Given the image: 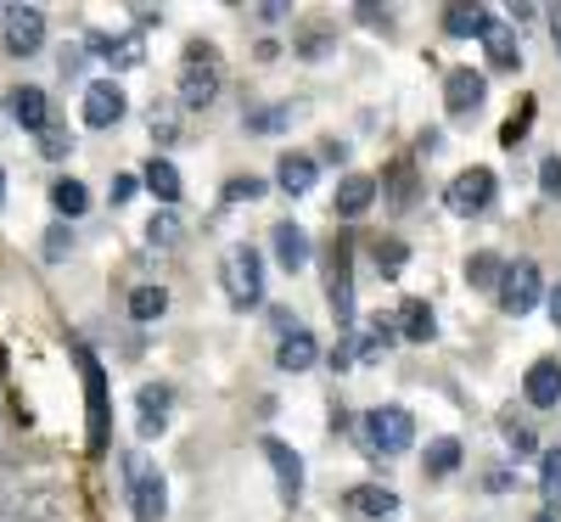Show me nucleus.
Returning a JSON list of instances; mask_svg holds the SVG:
<instances>
[{
    "label": "nucleus",
    "mask_w": 561,
    "mask_h": 522,
    "mask_svg": "<svg viewBox=\"0 0 561 522\" xmlns=\"http://www.w3.org/2000/svg\"><path fill=\"white\" fill-rule=\"evenodd\" d=\"M264 461L275 466V484H280V500L287 506H298L304 500V461L280 444V439H264Z\"/></svg>",
    "instance_id": "obj_10"
},
{
    "label": "nucleus",
    "mask_w": 561,
    "mask_h": 522,
    "mask_svg": "<svg viewBox=\"0 0 561 522\" xmlns=\"http://www.w3.org/2000/svg\"><path fill=\"white\" fill-rule=\"evenodd\" d=\"M539 495H545L550 511H561V450H550V455L539 461Z\"/></svg>",
    "instance_id": "obj_29"
},
{
    "label": "nucleus",
    "mask_w": 561,
    "mask_h": 522,
    "mask_svg": "<svg viewBox=\"0 0 561 522\" xmlns=\"http://www.w3.org/2000/svg\"><path fill=\"white\" fill-rule=\"evenodd\" d=\"M370 203H377V180H370V174H343L337 180V203H332L337 219H359Z\"/></svg>",
    "instance_id": "obj_16"
},
{
    "label": "nucleus",
    "mask_w": 561,
    "mask_h": 522,
    "mask_svg": "<svg viewBox=\"0 0 561 522\" xmlns=\"http://www.w3.org/2000/svg\"><path fill=\"white\" fill-rule=\"evenodd\" d=\"M388 203H393L399 214L415 203V169H410V163H393V174H388Z\"/></svg>",
    "instance_id": "obj_30"
},
{
    "label": "nucleus",
    "mask_w": 561,
    "mask_h": 522,
    "mask_svg": "<svg viewBox=\"0 0 561 522\" xmlns=\"http://www.w3.org/2000/svg\"><path fill=\"white\" fill-rule=\"evenodd\" d=\"M421 466H427V478H449V472L460 466V439H433L427 455H421Z\"/></svg>",
    "instance_id": "obj_24"
},
{
    "label": "nucleus",
    "mask_w": 561,
    "mask_h": 522,
    "mask_svg": "<svg viewBox=\"0 0 561 522\" xmlns=\"http://www.w3.org/2000/svg\"><path fill=\"white\" fill-rule=\"evenodd\" d=\"M511 489V472H489V495H505Z\"/></svg>",
    "instance_id": "obj_46"
},
{
    "label": "nucleus",
    "mask_w": 561,
    "mask_h": 522,
    "mask_svg": "<svg viewBox=\"0 0 561 522\" xmlns=\"http://www.w3.org/2000/svg\"><path fill=\"white\" fill-rule=\"evenodd\" d=\"M84 383H90V421H96V444H102L107 405H102V371H96V360H84Z\"/></svg>",
    "instance_id": "obj_32"
},
{
    "label": "nucleus",
    "mask_w": 561,
    "mask_h": 522,
    "mask_svg": "<svg viewBox=\"0 0 561 522\" xmlns=\"http://www.w3.org/2000/svg\"><path fill=\"white\" fill-rule=\"evenodd\" d=\"M0 208H7V169H0Z\"/></svg>",
    "instance_id": "obj_49"
},
{
    "label": "nucleus",
    "mask_w": 561,
    "mask_h": 522,
    "mask_svg": "<svg viewBox=\"0 0 561 522\" xmlns=\"http://www.w3.org/2000/svg\"><path fill=\"white\" fill-rule=\"evenodd\" d=\"M12 118H18L28 135H45V129H51V102H45L39 84H18V90H12Z\"/></svg>",
    "instance_id": "obj_13"
},
{
    "label": "nucleus",
    "mask_w": 561,
    "mask_h": 522,
    "mask_svg": "<svg viewBox=\"0 0 561 522\" xmlns=\"http://www.w3.org/2000/svg\"><path fill=\"white\" fill-rule=\"evenodd\" d=\"M410 439H415V421H410L404 405H377V410L365 416V444L377 450V455H404Z\"/></svg>",
    "instance_id": "obj_5"
},
{
    "label": "nucleus",
    "mask_w": 561,
    "mask_h": 522,
    "mask_svg": "<svg viewBox=\"0 0 561 522\" xmlns=\"http://www.w3.org/2000/svg\"><path fill=\"white\" fill-rule=\"evenodd\" d=\"M140 180H147V192H152L158 203H180V192H185V185H180V169H174L169 158H152Z\"/></svg>",
    "instance_id": "obj_22"
},
{
    "label": "nucleus",
    "mask_w": 561,
    "mask_h": 522,
    "mask_svg": "<svg viewBox=\"0 0 561 522\" xmlns=\"http://www.w3.org/2000/svg\"><path fill=\"white\" fill-rule=\"evenodd\" d=\"M259 192H264V180H253V174H248V180H230V185H225V197H230V203H242V197L253 203Z\"/></svg>",
    "instance_id": "obj_42"
},
{
    "label": "nucleus",
    "mask_w": 561,
    "mask_h": 522,
    "mask_svg": "<svg viewBox=\"0 0 561 522\" xmlns=\"http://www.w3.org/2000/svg\"><path fill=\"white\" fill-rule=\"evenodd\" d=\"M298 52H304V57H320V52H325V29H309V39L298 45Z\"/></svg>",
    "instance_id": "obj_43"
},
{
    "label": "nucleus",
    "mask_w": 561,
    "mask_h": 522,
    "mask_svg": "<svg viewBox=\"0 0 561 522\" xmlns=\"http://www.w3.org/2000/svg\"><path fill=\"white\" fill-rule=\"evenodd\" d=\"M433 331H438V320H433V309H427V304H421V298H410V304H404V338H410V343H427V338H433Z\"/></svg>",
    "instance_id": "obj_27"
},
{
    "label": "nucleus",
    "mask_w": 561,
    "mask_h": 522,
    "mask_svg": "<svg viewBox=\"0 0 561 522\" xmlns=\"http://www.w3.org/2000/svg\"><path fill=\"white\" fill-rule=\"evenodd\" d=\"M489 203H494V174L489 169H466V174H455L449 180V192H444V208L449 214H489Z\"/></svg>",
    "instance_id": "obj_6"
},
{
    "label": "nucleus",
    "mask_w": 561,
    "mask_h": 522,
    "mask_svg": "<svg viewBox=\"0 0 561 522\" xmlns=\"http://www.w3.org/2000/svg\"><path fill=\"white\" fill-rule=\"evenodd\" d=\"M314 180H320V163L309 158V152H287L275 163V185L287 197H304V192H314Z\"/></svg>",
    "instance_id": "obj_14"
},
{
    "label": "nucleus",
    "mask_w": 561,
    "mask_h": 522,
    "mask_svg": "<svg viewBox=\"0 0 561 522\" xmlns=\"http://www.w3.org/2000/svg\"><path fill=\"white\" fill-rule=\"evenodd\" d=\"M523 394H528V405H539V410L561 405V360H534L528 376H523Z\"/></svg>",
    "instance_id": "obj_12"
},
{
    "label": "nucleus",
    "mask_w": 561,
    "mask_h": 522,
    "mask_svg": "<svg viewBox=\"0 0 561 522\" xmlns=\"http://www.w3.org/2000/svg\"><path fill=\"white\" fill-rule=\"evenodd\" d=\"M539 192L545 197H561V158H545L539 163Z\"/></svg>",
    "instance_id": "obj_39"
},
{
    "label": "nucleus",
    "mask_w": 561,
    "mask_h": 522,
    "mask_svg": "<svg viewBox=\"0 0 561 522\" xmlns=\"http://www.w3.org/2000/svg\"><path fill=\"white\" fill-rule=\"evenodd\" d=\"M287 118H293V107H287V102H275V107L248 113V129H253V135H275V129H287Z\"/></svg>",
    "instance_id": "obj_33"
},
{
    "label": "nucleus",
    "mask_w": 561,
    "mask_h": 522,
    "mask_svg": "<svg viewBox=\"0 0 561 522\" xmlns=\"http://www.w3.org/2000/svg\"><path fill=\"white\" fill-rule=\"evenodd\" d=\"M270 248H275L280 270H304V264H309V230L293 225V219H280V225L270 230Z\"/></svg>",
    "instance_id": "obj_15"
},
{
    "label": "nucleus",
    "mask_w": 561,
    "mask_h": 522,
    "mask_svg": "<svg viewBox=\"0 0 561 522\" xmlns=\"http://www.w3.org/2000/svg\"><path fill=\"white\" fill-rule=\"evenodd\" d=\"M124 113H129L124 84L118 79H90V90H84V124L90 129H113Z\"/></svg>",
    "instance_id": "obj_7"
},
{
    "label": "nucleus",
    "mask_w": 561,
    "mask_h": 522,
    "mask_svg": "<svg viewBox=\"0 0 561 522\" xmlns=\"http://www.w3.org/2000/svg\"><path fill=\"white\" fill-rule=\"evenodd\" d=\"M500 259L494 253H472V259H466V281H472V287H500Z\"/></svg>",
    "instance_id": "obj_31"
},
{
    "label": "nucleus",
    "mask_w": 561,
    "mask_h": 522,
    "mask_svg": "<svg viewBox=\"0 0 561 522\" xmlns=\"http://www.w3.org/2000/svg\"><path fill=\"white\" fill-rule=\"evenodd\" d=\"M90 52L113 68H135L140 63V34H90Z\"/></svg>",
    "instance_id": "obj_20"
},
{
    "label": "nucleus",
    "mask_w": 561,
    "mask_h": 522,
    "mask_svg": "<svg viewBox=\"0 0 561 522\" xmlns=\"http://www.w3.org/2000/svg\"><path fill=\"white\" fill-rule=\"evenodd\" d=\"M314 360H320V343H314V331H304V326H293L287 338H280V349H275L280 371H309Z\"/></svg>",
    "instance_id": "obj_18"
},
{
    "label": "nucleus",
    "mask_w": 561,
    "mask_h": 522,
    "mask_svg": "<svg viewBox=\"0 0 561 522\" xmlns=\"http://www.w3.org/2000/svg\"><path fill=\"white\" fill-rule=\"evenodd\" d=\"M505 444H511V455H517V461H534L539 455V433H528V427H511Z\"/></svg>",
    "instance_id": "obj_37"
},
{
    "label": "nucleus",
    "mask_w": 561,
    "mask_h": 522,
    "mask_svg": "<svg viewBox=\"0 0 561 522\" xmlns=\"http://www.w3.org/2000/svg\"><path fill=\"white\" fill-rule=\"evenodd\" d=\"M550 39H556V52H561V7L550 12Z\"/></svg>",
    "instance_id": "obj_47"
},
{
    "label": "nucleus",
    "mask_w": 561,
    "mask_h": 522,
    "mask_svg": "<svg viewBox=\"0 0 561 522\" xmlns=\"http://www.w3.org/2000/svg\"><path fill=\"white\" fill-rule=\"evenodd\" d=\"M135 405H140V439H158L163 421H169V410H174V394H169L163 383H147Z\"/></svg>",
    "instance_id": "obj_17"
},
{
    "label": "nucleus",
    "mask_w": 561,
    "mask_h": 522,
    "mask_svg": "<svg viewBox=\"0 0 561 522\" xmlns=\"http://www.w3.org/2000/svg\"><path fill=\"white\" fill-rule=\"evenodd\" d=\"M528 118H534V102H528L517 118H511V124L500 129V140H505V147H517V140H528Z\"/></svg>",
    "instance_id": "obj_40"
},
{
    "label": "nucleus",
    "mask_w": 561,
    "mask_h": 522,
    "mask_svg": "<svg viewBox=\"0 0 561 522\" xmlns=\"http://www.w3.org/2000/svg\"><path fill=\"white\" fill-rule=\"evenodd\" d=\"M404 259H410V248H404V242H382V248H377V270H382L388 281L404 270Z\"/></svg>",
    "instance_id": "obj_36"
},
{
    "label": "nucleus",
    "mask_w": 561,
    "mask_h": 522,
    "mask_svg": "<svg viewBox=\"0 0 561 522\" xmlns=\"http://www.w3.org/2000/svg\"><path fill=\"white\" fill-rule=\"evenodd\" d=\"M494 293H500V309H505V315H517V320L534 315V309L545 304L539 264H534V259H511V264L500 270V287H494Z\"/></svg>",
    "instance_id": "obj_4"
},
{
    "label": "nucleus",
    "mask_w": 561,
    "mask_h": 522,
    "mask_svg": "<svg viewBox=\"0 0 561 522\" xmlns=\"http://www.w3.org/2000/svg\"><path fill=\"white\" fill-rule=\"evenodd\" d=\"M68 248H73V230H68V225H51V230H45V259H51V264H57Z\"/></svg>",
    "instance_id": "obj_38"
},
{
    "label": "nucleus",
    "mask_w": 561,
    "mask_h": 522,
    "mask_svg": "<svg viewBox=\"0 0 561 522\" xmlns=\"http://www.w3.org/2000/svg\"><path fill=\"white\" fill-rule=\"evenodd\" d=\"M348 365H354V343H337L332 349V371H348Z\"/></svg>",
    "instance_id": "obj_44"
},
{
    "label": "nucleus",
    "mask_w": 561,
    "mask_h": 522,
    "mask_svg": "<svg viewBox=\"0 0 561 522\" xmlns=\"http://www.w3.org/2000/svg\"><path fill=\"white\" fill-rule=\"evenodd\" d=\"M325 304H332L337 326H354V275H348V253H332V264H325Z\"/></svg>",
    "instance_id": "obj_11"
},
{
    "label": "nucleus",
    "mask_w": 561,
    "mask_h": 522,
    "mask_svg": "<svg viewBox=\"0 0 561 522\" xmlns=\"http://www.w3.org/2000/svg\"><path fill=\"white\" fill-rule=\"evenodd\" d=\"M124 472H129L135 522H163V511H169V484H163V472H158L147 455H124Z\"/></svg>",
    "instance_id": "obj_3"
},
{
    "label": "nucleus",
    "mask_w": 561,
    "mask_h": 522,
    "mask_svg": "<svg viewBox=\"0 0 561 522\" xmlns=\"http://www.w3.org/2000/svg\"><path fill=\"white\" fill-rule=\"evenodd\" d=\"M39 45H45V12L39 7H7V52L34 57Z\"/></svg>",
    "instance_id": "obj_8"
},
{
    "label": "nucleus",
    "mask_w": 561,
    "mask_h": 522,
    "mask_svg": "<svg viewBox=\"0 0 561 522\" xmlns=\"http://www.w3.org/2000/svg\"><path fill=\"white\" fill-rule=\"evenodd\" d=\"M51 203H57L62 219H79V214L90 208V192H84L79 180H57V185H51Z\"/></svg>",
    "instance_id": "obj_25"
},
{
    "label": "nucleus",
    "mask_w": 561,
    "mask_h": 522,
    "mask_svg": "<svg viewBox=\"0 0 561 522\" xmlns=\"http://www.w3.org/2000/svg\"><path fill=\"white\" fill-rule=\"evenodd\" d=\"M219 79H225V63L214 45H185V63H180V102L203 113L219 102Z\"/></svg>",
    "instance_id": "obj_1"
},
{
    "label": "nucleus",
    "mask_w": 561,
    "mask_h": 522,
    "mask_svg": "<svg viewBox=\"0 0 561 522\" xmlns=\"http://www.w3.org/2000/svg\"><path fill=\"white\" fill-rule=\"evenodd\" d=\"M219 287L237 309H259L264 304V259H259V248H248V242L230 248L219 259Z\"/></svg>",
    "instance_id": "obj_2"
},
{
    "label": "nucleus",
    "mask_w": 561,
    "mask_h": 522,
    "mask_svg": "<svg viewBox=\"0 0 561 522\" xmlns=\"http://www.w3.org/2000/svg\"><path fill=\"white\" fill-rule=\"evenodd\" d=\"M135 197V180H113V203H129Z\"/></svg>",
    "instance_id": "obj_45"
},
{
    "label": "nucleus",
    "mask_w": 561,
    "mask_h": 522,
    "mask_svg": "<svg viewBox=\"0 0 561 522\" xmlns=\"http://www.w3.org/2000/svg\"><path fill=\"white\" fill-rule=\"evenodd\" d=\"M39 147H45V158H68V152H73V135L45 129V135H39Z\"/></svg>",
    "instance_id": "obj_41"
},
{
    "label": "nucleus",
    "mask_w": 561,
    "mask_h": 522,
    "mask_svg": "<svg viewBox=\"0 0 561 522\" xmlns=\"http://www.w3.org/2000/svg\"><path fill=\"white\" fill-rule=\"evenodd\" d=\"M483 52H489V68H500V73H517V63H523V45H517V34H511L505 23L483 29Z\"/></svg>",
    "instance_id": "obj_19"
},
{
    "label": "nucleus",
    "mask_w": 561,
    "mask_h": 522,
    "mask_svg": "<svg viewBox=\"0 0 561 522\" xmlns=\"http://www.w3.org/2000/svg\"><path fill=\"white\" fill-rule=\"evenodd\" d=\"M388 349H393V326L388 320H370L359 338H354V360H365V365H377Z\"/></svg>",
    "instance_id": "obj_23"
},
{
    "label": "nucleus",
    "mask_w": 561,
    "mask_h": 522,
    "mask_svg": "<svg viewBox=\"0 0 561 522\" xmlns=\"http://www.w3.org/2000/svg\"><path fill=\"white\" fill-rule=\"evenodd\" d=\"M545 522H556V517H545Z\"/></svg>",
    "instance_id": "obj_50"
},
{
    "label": "nucleus",
    "mask_w": 561,
    "mask_h": 522,
    "mask_svg": "<svg viewBox=\"0 0 561 522\" xmlns=\"http://www.w3.org/2000/svg\"><path fill=\"white\" fill-rule=\"evenodd\" d=\"M147 124H152L158 147H174V140H180V113H174L169 102H152V107H147Z\"/></svg>",
    "instance_id": "obj_26"
},
{
    "label": "nucleus",
    "mask_w": 561,
    "mask_h": 522,
    "mask_svg": "<svg viewBox=\"0 0 561 522\" xmlns=\"http://www.w3.org/2000/svg\"><path fill=\"white\" fill-rule=\"evenodd\" d=\"M483 90H489V79H483L478 68H455V73L444 79V107H449L455 118H466V113L483 107Z\"/></svg>",
    "instance_id": "obj_9"
},
{
    "label": "nucleus",
    "mask_w": 561,
    "mask_h": 522,
    "mask_svg": "<svg viewBox=\"0 0 561 522\" xmlns=\"http://www.w3.org/2000/svg\"><path fill=\"white\" fill-rule=\"evenodd\" d=\"M147 242H152V248H174V242H180V225H174L169 214H152V219H147Z\"/></svg>",
    "instance_id": "obj_35"
},
{
    "label": "nucleus",
    "mask_w": 561,
    "mask_h": 522,
    "mask_svg": "<svg viewBox=\"0 0 561 522\" xmlns=\"http://www.w3.org/2000/svg\"><path fill=\"white\" fill-rule=\"evenodd\" d=\"M489 23H494L489 7H449V12H444V34H449V39H483Z\"/></svg>",
    "instance_id": "obj_21"
},
{
    "label": "nucleus",
    "mask_w": 561,
    "mask_h": 522,
    "mask_svg": "<svg viewBox=\"0 0 561 522\" xmlns=\"http://www.w3.org/2000/svg\"><path fill=\"white\" fill-rule=\"evenodd\" d=\"M354 506H359L365 517H393V511H399V495H393V489H359Z\"/></svg>",
    "instance_id": "obj_34"
},
{
    "label": "nucleus",
    "mask_w": 561,
    "mask_h": 522,
    "mask_svg": "<svg viewBox=\"0 0 561 522\" xmlns=\"http://www.w3.org/2000/svg\"><path fill=\"white\" fill-rule=\"evenodd\" d=\"M550 320H556V326H561V287H556V293H550Z\"/></svg>",
    "instance_id": "obj_48"
},
{
    "label": "nucleus",
    "mask_w": 561,
    "mask_h": 522,
    "mask_svg": "<svg viewBox=\"0 0 561 522\" xmlns=\"http://www.w3.org/2000/svg\"><path fill=\"white\" fill-rule=\"evenodd\" d=\"M163 309H169V293L163 287H135L129 293V315L135 320H163Z\"/></svg>",
    "instance_id": "obj_28"
}]
</instances>
